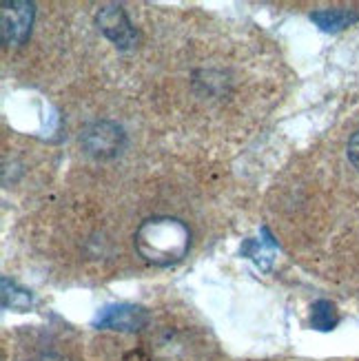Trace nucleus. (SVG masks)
<instances>
[{"instance_id": "0eeeda50", "label": "nucleus", "mask_w": 359, "mask_h": 361, "mask_svg": "<svg viewBox=\"0 0 359 361\" xmlns=\"http://www.w3.org/2000/svg\"><path fill=\"white\" fill-rule=\"evenodd\" d=\"M31 306H34V295H31L27 288H20L16 281L3 277V308L27 312Z\"/></svg>"}, {"instance_id": "20e7f679", "label": "nucleus", "mask_w": 359, "mask_h": 361, "mask_svg": "<svg viewBox=\"0 0 359 361\" xmlns=\"http://www.w3.org/2000/svg\"><path fill=\"white\" fill-rule=\"evenodd\" d=\"M149 324V312L135 304H109L98 310L93 326L98 331H120V333H135L142 331Z\"/></svg>"}, {"instance_id": "9b49d317", "label": "nucleus", "mask_w": 359, "mask_h": 361, "mask_svg": "<svg viewBox=\"0 0 359 361\" xmlns=\"http://www.w3.org/2000/svg\"><path fill=\"white\" fill-rule=\"evenodd\" d=\"M31 361H65L62 357H56V355H40L36 359H31Z\"/></svg>"}, {"instance_id": "f03ea898", "label": "nucleus", "mask_w": 359, "mask_h": 361, "mask_svg": "<svg viewBox=\"0 0 359 361\" xmlns=\"http://www.w3.org/2000/svg\"><path fill=\"white\" fill-rule=\"evenodd\" d=\"M36 7L27 0H3L0 3V36L7 47H20L34 25Z\"/></svg>"}, {"instance_id": "39448f33", "label": "nucleus", "mask_w": 359, "mask_h": 361, "mask_svg": "<svg viewBox=\"0 0 359 361\" xmlns=\"http://www.w3.org/2000/svg\"><path fill=\"white\" fill-rule=\"evenodd\" d=\"M98 29L102 34L111 40L118 49H133L138 42V31L131 25L127 11H124L120 5H104L100 7L98 16H96Z\"/></svg>"}, {"instance_id": "9d476101", "label": "nucleus", "mask_w": 359, "mask_h": 361, "mask_svg": "<svg viewBox=\"0 0 359 361\" xmlns=\"http://www.w3.org/2000/svg\"><path fill=\"white\" fill-rule=\"evenodd\" d=\"M346 155L355 169H359V131H355L348 140V147H346Z\"/></svg>"}, {"instance_id": "6e6552de", "label": "nucleus", "mask_w": 359, "mask_h": 361, "mask_svg": "<svg viewBox=\"0 0 359 361\" xmlns=\"http://www.w3.org/2000/svg\"><path fill=\"white\" fill-rule=\"evenodd\" d=\"M339 322V315H337V306L329 300H320L310 306V326L315 328V331H322V333H329L337 326Z\"/></svg>"}, {"instance_id": "423d86ee", "label": "nucleus", "mask_w": 359, "mask_h": 361, "mask_svg": "<svg viewBox=\"0 0 359 361\" xmlns=\"http://www.w3.org/2000/svg\"><path fill=\"white\" fill-rule=\"evenodd\" d=\"M310 20H313L322 31H329V34H335V31H341L351 27L353 23L359 20V13L351 11V9H320L310 13Z\"/></svg>"}, {"instance_id": "7ed1b4c3", "label": "nucleus", "mask_w": 359, "mask_h": 361, "mask_svg": "<svg viewBox=\"0 0 359 361\" xmlns=\"http://www.w3.org/2000/svg\"><path fill=\"white\" fill-rule=\"evenodd\" d=\"M80 142L89 155H93V158H98V160H107V158H114V155H118L124 149L127 135H124V129L120 124L100 120V122L89 124L83 131Z\"/></svg>"}, {"instance_id": "f257e3e1", "label": "nucleus", "mask_w": 359, "mask_h": 361, "mask_svg": "<svg viewBox=\"0 0 359 361\" xmlns=\"http://www.w3.org/2000/svg\"><path fill=\"white\" fill-rule=\"evenodd\" d=\"M191 233L178 217H151L135 231V250L147 264L174 266L189 253Z\"/></svg>"}, {"instance_id": "1a4fd4ad", "label": "nucleus", "mask_w": 359, "mask_h": 361, "mask_svg": "<svg viewBox=\"0 0 359 361\" xmlns=\"http://www.w3.org/2000/svg\"><path fill=\"white\" fill-rule=\"evenodd\" d=\"M267 235H269V228H267ZM267 244H269V246H275V242H273L271 235H269V240H267V242L246 240V242L242 244V248H240V253H242L244 257H251V259L260 266V269L269 271V269H271V264H273V257H271V253H267Z\"/></svg>"}]
</instances>
